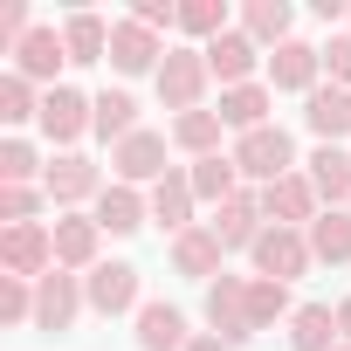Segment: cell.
<instances>
[{"label": "cell", "instance_id": "cell-21", "mask_svg": "<svg viewBox=\"0 0 351 351\" xmlns=\"http://www.w3.org/2000/svg\"><path fill=\"white\" fill-rule=\"evenodd\" d=\"M145 200H152V221H158L165 234H186V228H193V207H200V200H193V180H186V165H172Z\"/></svg>", "mask_w": 351, "mask_h": 351}, {"label": "cell", "instance_id": "cell-34", "mask_svg": "<svg viewBox=\"0 0 351 351\" xmlns=\"http://www.w3.org/2000/svg\"><path fill=\"white\" fill-rule=\"evenodd\" d=\"M28 117H42V90L8 69V76H0V124H28Z\"/></svg>", "mask_w": 351, "mask_h": 351}, {"label": "cell", "instance_id": "cell-1", "mask_svg": "<svg viewBox=\"0 0 351 351\" xmlns=\"http://www.w3.org/2000/svg\"><path fill=\"white\" fill-rule=\"evenodd\" d=\"M234 172H241V180L262 193V186L289 180V172H303V165H296V145H289V131H282V124H262V131L234 138Z\"/></svg>", "mask_w": 351, "mask_h": 351}, {"label": "cell", "instance_id": "cell-26", "mask_svg": "<svg viewBox=\"0 0 351 351\" xmlns=\"http://www.w3.org/2000/svg\"><path fill=\"white\" fill-rule=\"evenodd\" d=\"M344 330H337V310L330 303H296L289 317V351H337Z\"/></svg>", "mask_w": 351, "mask_h": 351}, {"label": "cell", "instance_id": "cell-41", "mask_svg": "<svg viewBox=\"0 0 351 351\" xmlns=\"http://www.w3.org/2000/svg\"><path fill=\"white\" fill-rule=\"evenodd\" d=\"M337 330H344V344H351V296L337 303Z\"/></svg>", "mask_w": 351, "mask_h": 351}, {"label": "cell", "instance_id": "cell-14", "mask_svg": "<svg viewBox=\"0 0 351 351\" xmlns=\"http://www.w3.org/2000/svg\"><path fill=\"white\" fill-rule=\"evenodd\" d=\"M262 214H269V228H310L324 214V200H317V186L303 180V172H289V180L262 186Z\"/></svg>", "mask_w": 351, "mask_h": 351}, {"label": "cell", "instance_id": "cell-29", "mask_svg": "<svg viewBox=\"0 0 351 351\" xmlns=\"http://www.w3.org/2000/svg\"><path fill=\"white\" fill-rule=\"evenodd\" d=\"M62 49H69V62H110V21L104 14H69L62 21Z\"/></svg>", "mask_w": 351, "mask_h": 351}, {"label": "cell", "instance_id": "cell-2", "mask_svg": "<svg viewBox=\"0 0 351 351\" xmlns=\"http://www.w3.org/2000/svg\"><path fill=\"white\" fill-rule=\"evenodd\" d=\"M49 269H56V221L0 228V276H14V282H42Z\"/></svg>", "mask_w": 351, "mask_h": 351}, {"label": "cell", "instance_id": "cell-28", "mask_svg": "<svg viewBox=\"0 0 351 351\" xmlns=\"http://www.w3.org/2000/svg\"><path fill=\"white\" fill-rule=\"evenodd\" d=\"M303 234H310V255H317V262H330V269L351 262V207H324Z\"/></svg>", "mask_w": 351, "mask_h": 351}, {"label": "cell", "instance_id": "cell-37", "mask_svg": "<svg viewBox=\"0 0 351 351\" xmlns=\"http://www.w3.org/2000/svg\"><path fill=\"white\" fill-rule=\"evenodd\" d=\"M42 186H0V221H8V228H21V221H35L42 214Z\"/></svg>", "mask_w": 351, "mask_h": 351}, {"label": "cell", "instance_id": "cell-17", "mask_svg": "<svg viewBox=\"0 0 351 351\" xmlns=\"http://www.w3.org/2000/svg\"><path fill=\"white\" fill-rule=\"evenodd\" d=\"M97 248H104V228L90 214H56V269L90 276L97 269Z\"/></svg>", "mask_w": 351, "mask_h": 351}, {"label": "cell", "instance_id": "cell-10", "mask_svg": "<svg viewBox=\"0 0 351 351\" xmlns=\"http://www.w3.org/2000/svg\"><path fill=\"white\" fill-rule=\"evenodd\" d=\"M83 310H90V296H83V276H69V269H49V276L35 282V330H69Z\"/></svg>", "mask_w": 351, "mask_h": 351}, {"label": "cell", "instance_id": "cell-31", "mask_svg": "<svg viewBox=\"0 0 351 351\" xmlns=\"http://www.w3.org/2000/svg\"><path fill=\"white\" fill-rule=\"evenodd\" d=\"M221 131H228V124H221V110H186V117H172V131H165V138L180 145L186 158H214V152H221Z\"/></svg>", "mask_w": 351, "mask_h": 351}, {"label": "cell", "instance_id": "cell-42", "mask_svg": "<svg viewBox=\"0 0 351 351\" xmlns=\"http://www.w3.org/2000/svg\"><path fill=\"white\" fill-rule=\"evenodd\" d=\"M337 351H351V344H337Z\"/></svg>", "mask_w": 351, "mask_h": 351}, {"label": "cell", "instance_id": "cell-15", "mask_svg": "<svg viewBox=\"0 0 351 351\" xmlns=\"http://www.w3.org/2000/svg\"><path fill=\"white\" fill-rule=\"evenodd\" d=\"M214 234H221V248L234 255V248H255L262 241V228H269V214H262V193L255 186H241L228 207H214V221H207Z\"/></svg>", "mask_w": 351, "mask_h": 351}, {"label": "cell", "instance_id": "cell-13", "mask_svg": "<svg viewBox=\"0 0 351 351\" xmlns=\"http://www.w3.org/2000/svg\"><path fill=\"white\" fill-rule=\"evenodd\" d=\"M228 248H221V234L207 228V221H193L186 234H172V269H180V276H193V282H221L228 269Z\"/></svg>", "mask_w": 351, "mask_h": 351}, {"label": "cell", "instance_id": "cell-20", "mask_svg": "<svg viewBox=\"0 0 351 351\" xmlns=\"http://www.w3.org/2000/svg\"><path fill=\"white\" fill-rule=\"evenodd\" d=\"M303 124L317 131V145H344V138H351V90L317 83V90L303 97Z\"/></svg>", "mask_w": 351, "mask_h": 351}, {"label": "cell", "instance_id": "cell-4", "mask_svg": "<svg viewBox=\"0 0 351 351\" xmlns=\"http://www.w3.org/2000/svg\"><path fill=\"white\" fill-rule=\"evenodd\" d=\"M104 186H110V180H104V165H90L83 152H62V158H49V172H42V193L56 200V214H76L83 200L97 207Z\"/></svg>", "mask_w": 351, "mask_h": 351}, {"label": "cell", "instance_id": "cell-3", "mask_svg": "<svg viewBox=\"0 0 351 351\" xmlns=\"http://www.w3.org/2000/svg\"><path fill=\"white\" fill-rule=\"evenodd\" d=\"M152 83H158V104H165V110L186 117V110H207V83H214V69H207L200 49H172V56L158 62Z\"/></svg>", "mask_w": 351, "mask_h": 351}, {"label": "cell", "instance_id": "cell-24", "mask_svg": "<svg viewBox=\"0 0 351 351\" xmlns=\"http://www.w3.org/2000/svg\"><path fill=\"white\" fill-rule=\"evenodd\" d=\"M186 180H193V200H200V207H228V200L241 193V172H234V152L193 158V165H186Z\"/></svg>", "mask_w": 351, "mask_h": 351}, {"label": "cell", "instance_id": "cell-27", "mask_svg": "<svg viewBox=\"0 0 351 351\" xmlns=\"http://www.w3.org/2000/svg\"><path fill=\"white\" fill-rule=\"evenodd\" d=\"M90 131H97L110 152H117L124 138H138V131H145V124H138V97H131V90H104V97H97V117H90Z\"/></svg>", "mask_w": 351, "mask_h": 351}, {"label": "cell", "instance_id": "cell-8", "mask_svg": "<svg viewBox=\"0 0 351 351\" xmlns=\"http://www.w3.org/2000/svg\"><path fill=\"white\" fill-rule=\"evenodd\" d=\"M207 330L221 337V344H248L255 337V324H248V276H221V282H207Z\"/></svg>", "mask_w": 351, "mask_h": 351}, {"label": "cell", "instance_id": "cell-22", "mask_svg": "<svg viewBox=\"0 0 351 351\" xmlns=\"http://www.w3.org/2000/svg\"><path fill=\"white\" fill-rule=\"evenodd\" d=\"M303 180L317 186L324 207H351V152L344 145H317L310 165H303Z\"/></svg>", "mask_w": 351, "mask_h": 351}, {"label": "cell", "instance_id": "cell-23", "mask_svg": "<svg viewBox=\"0 0 351 351\" xmlns=\"http://www.w3.org/2000/svg\"><path fill=\"white\" fill-rule=\"evenodd\" d=\"M269 110H276V90H269V83L221 90V124H228V131H241V138H248V131H262V124H276Z\"/></svg>", "mask_w": 351, "mask_h": 351}, {"label": "cell", "instance_id": "cell-11", "mask_svg": "<svg viewBox=\"0 0 351 351\" xmlns=\"http://www.w3.org/2000/svg\"><path fill=\"white\" fill-rule=\"evenodd\" d=\"M165 56H172V49H165L145 21H131V14H124V21H110V69H117V76H145V69L158 76V62H165Z\"/></svg>", "mask_w": 351, "mask_h": 351}, {"label": "cell", "instance_id": "cell-25", "mask_svg": "<svg viewBox=\"0 0 351 351\" xmlns=\"http://www.w3.org/2000/svg\"><path fill=\"white\" fill-rule=\"evenodd\" d=\"M193 330H186V310L172 303H145L138 310V351H186Z\"/></svg>", "mask_w": 351, "mask_h": 351}, {"label": "cell", "instance_id": "cell-7", "mask_svg": "<svg viewBox=\"0 0 351 351\" xmlns=\"http://www.w3.org/2000/svg\"><path fill=\"white\" fill-rule=\"evenodd\" d=\"M83 296H90L97 317H138V310H145L138 269H131V262H97V269L83 276Z\"/></svg>", "mask_w": 351, "mask_h": 351}, {"label": "cell", "instance_id": "cell-40", "mask_svg": "<svg viewBox=\"0 0 351 351\" xmlns=\"http://www.w3.org/2000/svg\"><path fill=\"white\" fill-rule=\"evenodd\" d=\"M186 351H234V344H221L214 330H193V344H186Z\"/></svg>", "mask_w": 351, "mask_h": 351}, {"label": "cell", "instance_id": "cell-19", "mask_svg": "<svg viewBox=\"0 0 351 351\" xmlns=\"http://www.w3.org/2000/svg\"><path fill=\"white\" fill-rule=\"evenodd\" d=\"M90 221H97L104 234H138V228L152 221V200H145L138 186H124V180H110V186L97 193V207H90Z\"/></svg>", "mask_w": 351, "mask_h": 351}, {"label": "cell", "instance_id": "cell-12", "mask_svg": "<svg viewBox=\"0 0 351 351\" xmlns=\"http://www.w3.org/2000/svg\"><path fill=\"white\" fill-rule=\"evenodd\" d=\"M200 56H207V69H214V83H221V90H241V83H255V69L269 62V56H262V49H255V42L241 35V28L214 35V42H207Z\"/></svg>", "mask_w": 351, "mask_h": 351}, {"label": "cell", "instance_id": "cell-33", "mask_svg": "<svg viewBox=\"0 0 351 351\" xmlns=\"http://www.w3.org/2000/svg\"><path fill=\"white\" fill-rule=\"evenodd\" d=\"M42 152L28 138H0V186H42Z\"/></svg>", "mask_w": 351, "mask_h": 351}, {"label": "cell", "instance_id": "cell-18", "mask_svg": "<svg viewBox=\"0 0 351 351\" xmlns=\"http://www.w3.org/2000/svg\"><path fill=\"white\" fill-rule=\"evenodd\" d=\"M69 62L62 49V28H28V42L14 49V76H28L35 90H56V69Z\"/></svg>", "mask_w": 351, "mask_h": 351}, {"label": "cell", "instance_id": "cell-38", "mask_svg": "<svg viewBox=\"0 0 351 351\" xmlns=\"http://www.w3.org/2000/svg\"><path fill=\"white\" fill-rule=\"evenodd\" d=\"M317 56H324V76H330L337 90H351V28H344V35H330Z\"/></svg>", "mask_w": 351, "mask_h": 351}, {"label": "cell", "instance_id": "cell-32", "mask_svg": "<svg viewBox=\"0 0 351 351\" xmlns=\"http://www.w3.org/2000/svg\"><path fill=\"white\" fill-rule=\"evenodd\" d=\"M289 317H296V303H289V282L248 276V324H255V330H276V324H289Z\"/></svg>", "mask_w": 351, "mask_h": 351}, {"label": "cell", "instance_id": "cell-36", "mask_svg": "<svg viewBox=\"0 0 351 351\" xmlns=\"http://www.w3.org/2000/svg\"><path fill=\"white\" fill-rule=\"evenodd\" d=\"M0 324H35V282L0 276Z\"/></svg>", "mask_w": 351, "mask_h": 351}, {"label": "cell", "instance_id": "cell-9", "mask_svg": "<svg viewBox=\"0 0 351 351\" xmlns=\"http://www.w3.org/2000/svg\"><path fill=\"white\" fill-rule=\"evenodd\" d=\"M165 145L172 138H158V131H138V138H124L117 152H110V180H124V186H138V193H152L158 180H165Z\"/></svg>", "mask_w": 351, "mask_h": 351}, {"label": "cell", "instance_id": "cell-5", "mask_svg": "<svg viewBox=\"0 0 351 351\" xmlns=\"http://www.w3.org/2000/svg\"><path fill=\"white\" fill-rule=\"evenodd\" d=\"M90 117H97V97H83V90H69V83L42 90V117H35V124H42V138H49V145H62V152H69V145L90 131Z\"/></svg>", "mask_w": 351, "mask_h": 351}, {"label": "cell", "instance_id": "cell-30", "mask_svg": "<svg viewBox=\"0 0 351 351\" xmlns=\"http://www.w3.org/2000/svg\"><path fill=\"white\" fill-rule=\"evenodd\" d=\"M289 21H296V14H289V0H255V8L241 14V35H248V42L269 56V49L296 42V35H289Z\"/></svg>", "mask_w": 351, "mask_h": 351}, {"label": "cell", "instance_id": "cell-6", "mask_svg": "<svg viewBox=\"0 0 351 351\" xmlns=\"http://www.w3.org/2000/svg\"><path fill=\"white\" fill-rule=\"evenodd\" d=\"M248 255H255V276H269V282H296V276L317 262L303 228H262V241H255Z\"/></svg>", "mask_w": 351, "mask_h": 351}, {"label": "cell", "instance_id": "cell-35", "mask_svg": "<svg viewBox=\"0 0 351 351\" xmlns=\"http://www.w3.org/2000/svg\"><path fill=\"white\" fill-rule=\"evenodd\" d=\"M180 35H193L207 49L214 35H228V8L221 0H180Z\"/></svg>", "mask_w": 351, "mask_h": 351}, {"label": "cell", "instance_id": "cell-16", "mask_svg": "<svg viewBox=\"0 0 351 351\" xmlns=\"http://www.w3.org/2000/svg\"><path fill=\"white\" fill-rule=\"evenodd\" d=\"M317 83H324V56H317L310 42H282V49H269V90L310 97Z\"/></svg>", "mask_w": 351, "mask_h": 351}, {"label": "cell", "instance_id": "cell-39", "mask_svg": "<svg viewBox=\"0 0 351 351\" xmlns=\"http://www.w3.org/2000/svg\"><path fill=\"white\" fill-rule=\"evenodd\" d=\"M131 21H145L152 35H172V28H180V8H172V0H138Z\"/></svg>", "mask_w": 351, "mask_h": 351}]
</instances>
